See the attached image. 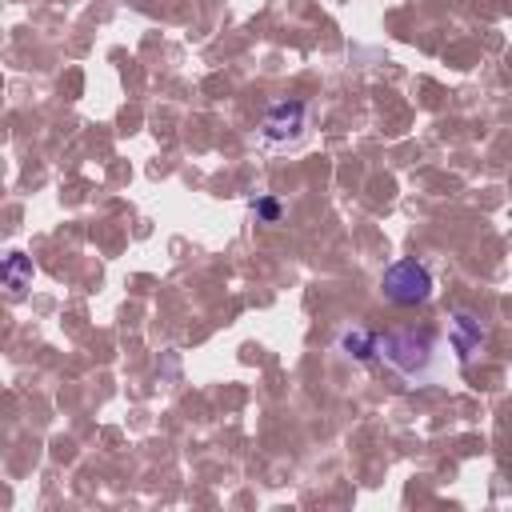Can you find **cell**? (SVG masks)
I'll use <instances>...</instances> for the list:
<instances>
[{
    "mask_svg": "<svg viewBox=\"0 0 512 512\" xmlns=\"http://www.w3.org/2000/svg\"><path fill=\"white\" fill-rule=\"evenodd\" d=\"M248 212H252L260 224H280L284 204H280L276 196H252V200H248Z\"/></svg>",
    "mask_w": 512,
    "mask_h": 512,
    "instance_id": "cell-7",
    "label": "cell"
},
{
    "mask_svg": "<svg viewBox=\"0 0 512 512\" xmlns=\"http://www.w3.org/2000/svg\"><path fill=\"white\" fill-rule=\"evenodd\" d=\"M336 348H340L348 360H356V364H372V360H376V332H368V328H360V324H344V328L336 332Z\"/></svg>",
    "mask_w": 512,
    "mask_h": 512,
    "instance_id": "cell-5",
    "label": "cell"
},
{
    "mask_svg": "<svg viewBox=\"0 0 512 512\" xmlns=\"http://www.w3.org/2000/svg\"><path fill=\"white\" fill-rule=\"evenodd\" d=\"M480 344H484V324H480V316L468 312V308H456V312L448 316V348L460 356V364H468V360L480 352Z\"/></svg>",
    "mask_w": 512,
    "mask_h": 512,
    "instance_id": "cell-4",
    "label": "cell"
},
{
    "mask_svg": "<svg viewBox=\"0 0 512 512\" xmlns=\"http://www.w3.org/2000/svg\"><path fill=\"white\" fill-rule=\"evenodd\" d=\"M4 284L12 288V296H20V292L32 284V260H28L24 252H12V256L4 260Z\"/></svg>",
    "mask_w": 512,
    "mask_h": 512,
    "instance_id": "cell-6",
    "label": "cell"
},
{
    "mask_svg": "<svg viewBox=\"0 0 512 512\" xmlns=\"http://www.w3.org/2000/svg\"><path fill=\"white\" fill-rule=\"evenodd\" d=\"M380 292L388 304H400V308H412V304H424L432 300L436 284H432V272L424 260L416 256H404V260H392L380 276Z\"/></svg>",
    "mask_w": 512,
    "mask_h": 512,
    "instance_id": "cell-2",
    "label": "cell"
},
{
    "mask_svg": "<svg viewBox=\"0 0 512 512\" xmlns=\"http://www.w3.org/2000/svg\"><path fill=\"white\" fill-rule=\"evenodd\" d=\"M304 132H308V104L304 100H280L260 120V144H268V148L300 144Z\"/></svg>",
    "mask_w": 512,
    "mask_h": 512,
    "instance_id": "cell-3",
    "label": "cell"
},
{
    "mask_svg": "<svg viewBox=\"0 0 512 512\" xmlns=\"http://www.w3.org/2000/svg\"><path fill=\"white\" fill-rule=\"evenodd\" d=\"M376 360H384L404 384L424 388L440 376L444 368V340H436L424 328H396V332H376Z\"/></svg>",
    "mask_w": 512,
    "mask_h": 512,
    "instance_id": "cell-1",
    "label": "cell"
}]
</instances>
